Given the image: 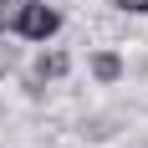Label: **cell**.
I'll return each mask as SVG.
<instances>
[{"label":"cell","instance_id":"cell-1","mask_svg":"<svg viewBox=\"0 0 148 148\" xmlns=\"http://www.w3.org/2000/svg\"><path fill=\"white\" fill-rule=\"evenodd\" d=\"M10 31H15V36H26V41H51V36L61 31V10H56V5H46V0H21Z\"/></svg>","mask_w":148,"mask_h":148},{"label":"cell","instance_id":"cell-2","mask_svg":"<svg viewBox=\"0 0 148 148\" xmlns=\"http://www.w3.org/2000/svg\"><path fill=\"white\" fill-rule=\"evenodd\" d=\"M92 77H97V82H118L123 77V56L118 51H97V56H92Z\"/></svg>","mask_w":148,"mask_h":148},{"label":"cell","instance_id":"cell-3","mask_svg":"<svg viewBox=\"0 0 148 148\" xmlns=\"http://www.w3.org/2000/svg\"><path fill=\"white\" fill-rule=\"evenodd\" d=\"M66 66H72L66 51H46V56L36 61V77H41V82H46V77H66Z\"/></svg>","mask_w":148,"mask_h":148},{"label":"cell","instance_id":"cell-4","mask_svg":"<svg viewBox=\"0 0 148 148\" xmlns=\"http://www.w3.org/2000/svg\"><path fill=\"white\" fill-rule=\"evenodd\" d=\"M15 10H21V0H0V31L15 21Z\"/></svg>","mask_w":148,"mask_h":148},{"label":"cell","instance_id":"cell-5","mask_svg":"<svg viewBox=\"0 0 148 148\" xmlns=\"http://www.w3.org/2000/svg\"><path fill=\"white\" fill-rule=\"evenodd\" d=\"M112 5H118V10H128V15H143V10H148V0H112Z\"/></svg>","mask_w":148,"mask_h":148}]
</instances>
